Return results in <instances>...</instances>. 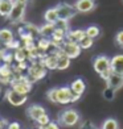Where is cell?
<instances>
[{"instance_id": "32", "label": "cell", "mask_w": 123, "mask_h": 129, "mask_svg": "<svg viewBox=\"0 0 123 129\" xmlns=\"http://www.w3.org/2000/svg\"><path fill=\"white\" fill-rule=\"evenodd\" d=\"M38 129H60V125L54 121H50L49 124L43 125V126H38Z\"/></svg>"}, {"instance_id": "37", "label": "cell", "mask_w": 123, "mask_h": 129, "mask_svg": "<svg viewBox=\"0 0 123 129\" xmlns=\"http://www.w3.org/2000/svg\"><path fill=\"white\" fill-rule=\"evenodd\" d=\"M3 86H4V84H3V82L0 80V98H2V91H3Z\"/></svg>"}, {"instance_id": "19", "label": "cell", "mask_w": 123, "mask_h": 129, "mask_svg": "<svg viewBox=\"0 0 123 129\" xmlns=\"http://www.w3.org/2000/svg\"><path fill=\"white\" fill-rule=\"evenodd\" d=\"M15 61L16 62H27L29 59V50L24 46H20L19 49H16L13 53Z\"/></svg>"}, {"instance_id": "5", "label": "cell", "mask_w": 123, "mask_h": 129, "mask_svg": "<svg viewBox=\"0 0 123 129\" xmlns=\"http://www.w3.org/2000/svg\"><path fill=\"white\" fill-rule=\"evenodd\" d=\"M11 88L23 93V95H28L32 90V82L27 75H21V77L12 79L11 82Z\"/></svg>"}, {"instance_id": "31", "label": "cell", "mask_w": 123, "mask_h": 129, "mask_svg": "<svg viewBox=\"0 0 123 129\" xmlns=\"http://www.w3.org/2000/svg\"><path fill=\"white\" fill-rule=\"evenodd\" d=\"M115 42L119 48H123V30H119L115 36Z\"/></svg>"}, {"instance_id": "4", "label": "cell", "mask_w": 123, "mask_h": 129, "mask_svg": "<svg viewBox=\"0 0 123 129\" xmlns=\"http://www.w3.org/2000/svg\"><path fill=\"white\" fill-rule=\"evenodd\" d=\"M58 122L62 126H74L79 122V113L73 108L65 109L58 116Z\"/></svg>"}, {"instance_id": "18", "label": "cell", "mask_w": 123, "mask_h": 129, "mask_svg": "<svg viewBox=\"0 0 123 129\" xmlns=\"http://www.w3.org/2000/svg\"><path fill=\"white\" fill-rule=\"evenodd\" d=\"M15 40V36H13V32L8 28H4V29H0V42H2L5 48L12 42Z\"/></svg>"}, {"instance_id": "29", "label": "cell", "mask_w": 123, "mask_h": 129, "mask_svg": "<svg viewBox=\"0 0 123 129\" xmlns=\"http://www.w3.org/2000/svg\"><path fill=\"white\" fill-rule=\"evenodd\" d=\"M54 25H56V28H58V29H62V30H65V32H69V25H68V21L58 20Z\"/></svg>"}, {"instance_id": "34", "label": "cell", "mask_w": 123, "mask_h": 129, "mask_svg": "<svg viewBox=\"0 0 123 129\" xmlns=\"http://www.w3.org/2000/svg\"><path fill=\"white\" fill-rule=\"evenodd\" d=\"M7 129H21V125L19 124V122H8V125H7Z\"/></svg>"}, {"instance_id": "30", "label": "cell", "mask_w": 123, "mask_h": 129, "mask_svg": "<svg viewBox=\"0 0 123 129\" xmlns=\"http://www.w3.org/2000/svg\"><path fill=\"white\" fill-rule=\"evenodd\" d=\"M114 95H115V91L111 90V88H109V87H106V90H105V92H103V96L106 98L107 100H113Z\"/></svg>"}, {"instance_id": "7", "label": "cell", "mask_w": 123, "mask_h": 129, "mask_svg": "<svg viewBox=\"0 0 123 129\" xmlns=\"http://www.w3.org/2000/svg\"><path fill=\"white\" fill-rule=\"evenodd\" d=\"M5 99L11 105H15V107H20L24 103H27L28 100V95H23V93L17 92L12 88H9L7 92H5Z\"/></svg>"}, {"instance_id": "11", "label": "cell", "mask_w": 123, "mask_h": 129, "mask_svg": "<svg viewBox=\"0 0 123 129\" xmlns=\"http://www.w3.org/2000/svg\"><path fill=\"white\" fill-rule=\"evenodd\" d=\"M106 86L109 87V88L114 90V91L120 90L122 87H123V75L111 73V75L109 77V79L106 80Z\"/></svg>"}, {"instance_id": "21", "label": "cell", "mask_w": 123, "mask_h": 129, "mask_svg": "<svg viewBox=\"0 0 123 129\" xmlns=\"http://www.w3.org/2000/svg\"><path fill=\"white\" fill-rule=\"evenodd\" d=\"M56 30V25L54 24H49V22H45L43 26H40V36L45 37V38H50L53 36V33Z\"/></svg>"}, {"instance_id": "17", "label": "cell", "mask_w": 123, "mask_h": 129, "mask_svg": "<svg viewBox=\"0 0 123 129\" xmlns=\"http://www.w3.org/2000/svg\"><path fill=\"white\" fill-rule=\"evenodd\" d=\"M86 36L85 29H73L66 33V41H72V42L79 44V41Z\"/></svg>"}, {"instance_id": "23", "label": "cell", "mask_w": 123, "mask_h": 129, "mask_svg": "<svg viewBox=\"0 0 123 129\" xmlns=\"http://www.w3.org/2000/svg\"><path fill=\"white\" fill-rule=\"evenodd\" d=\"M85 33H86V36L87 37H90V38H97L99 34H101V29H99L97 25H90V26H87L85 29Z\"/></svg>"}, {"instance_id": "12", "label": "cell", "mask_w": 123, "mask_h": 129, "mask_svg": "<svg viewBox=\"0 0 123 129\" xmlns=\"http://www.w3.org/2000/svg\"><path fill=\"white\" fill-rule=\"evenodd\" d=\"M46 113V111L45 108L43 107V105H40V104H32L31 107H28L27 109V115L29 119H32L33 121H37V119H40L43 115Z\"/></svg>"}, {"instance_id": "16", "label": "cell", "mask_w": 123, "mask_h": 129, "mask_svg": "<svg viewBox=\"0 0 123 129\" xmlns=\"http://www.w3.org/2000/svg\"><path fill=\"white\" fill-rule=\"evenodd\" d=\"M111 71L123 75V54H116L111 58Z\"/></svg>"}, {"instance_id": "27", "label": "cell", "mask_w": 123, "mask_h": 129, "mask_svg": "<svg viewBox=\"0 0 123 129\" xmlns=\"http://www.w3.org/2000/svg\"><path fill=\"white\" fill-rule=\"evenodd\" d=\"M93 44H94V40L90 38V37H87V36H85L84 38L79 41V46H81V49H82V50L90 49L91 46H93Z\"/></svg>"}, {"instance_id": "38", "label": "cell", "mask_w": 123, "mask_h": 129, "mask_svg": "<svg viewBox=\"0 0 123 129\" xmlns=\"http://www.w3.org/2000/svg\"><path fill=\"white\" fill-rule=\"evenodd\" d=\"M4 49H5V46H4V45H3L2 42H0V53H2V51H3Z\"/></svg>"}, {"instance_id": "14", "label": "cell", "mask_w": 123, "mask_h": 129, "mask_svg": "<svg viewBox=\"0 0 123 129\" xmlns=\"http://www.w3.org/2000/svg\"><path fill=\"white\" fill-rule=\"evenodd\" d=\"M70 90H72V92L74 93V95H77V96H82V93L85 92L86 90V83H85V80L84 79H81V78H77V79H74L72 83H70Z\"/></svg>"}, {"instance_id": "20", "label": "cell", "mask_w": 123, "mask_h": 129, "mask_svg": "<svg viewBox=\"0 0 123 129\" xmlns=\"http://www.w3.org/2000/svg\"><path fill=\"white\" fill-rule=\"evenodd\" d=\"M13 7V0H0V16L8 17Z\"/></svg>"}, {"instance_id": "2", "label": "cell", "mask_w": 123, "mask_h": 129, "mask_svg": "<svg viewBox=\"0 0 123 129\" xmlns=\"http://www.w3.org/2000/svg\"><path fill=\"white\" fill-rule=\"evenodd\" d=\"M93 67H94L95 73L101 75V78L106 82L109 77L111 75V59L106 55H98L93 61Z\"/></svg>"}, {"instance_id": "10", "label": "cell", "mask_w": 123, "mask_h": 129, "mask_svg": "<svg viewBox=\"0 0 123 129\" xmlns=\"http://www.w3.org/2000/svg\"><path fill=\"white\" fill-rule=\"evenodd\" d=\"M95 0H77L74 3V8L79 13H87L95 8Z\"/></svg>"}, {"instance_id": "25", "label": "cell", "mask_w": 123, "mask_h": 129, "mask_svg": "<svg viewBox=\"0 0 123 129\" xmlns=\"http://www.w3.org/2000/svg\"><path fill=\"white\" fill-rule=\"evenodd\" d=\"M0 57H2V59H3L4 63H8V64H11V63H12V61L15 59L13 53H11V50L7 49V48H5L2 53H0Z\"/></svg>"}, {"instance_id": "24", "label": "cell", "mask_w": 123, "mask_h": 129, "mask_svg": "<svg viewBox=\"0 0 123 129\" xmlns=\"http://www.w3.org/2000/svg\"><path fill=\"white\" fill-rule=\"evenodd\" d=\"M52 46V42H50V38H45V37H41L38 41H37V48L41 49L44 53H46L49 50V48Z\"/></svg>"}, {"instance_id": "28", "label": "cell", "mask_w": 123, "mask_h": 129, "mask_svg": "<svg viewBox=\"0 0 123 129\" xmlns=\"http://www.w3.org/2000/svg\"><path fill=\"white\" fill-rule=\"evenodd\" d=\"M37 125L38 126H43V125H46V124H49L50 122V117H49V115L48 113H45V115H43L40 117V119H37Z\"/></svg>"}, {"instance_id": "33", "label": "cell", "mask_w": 123, "mask_h": 129, "mask_svg": "<svg viewBox=\"0 0 123 129\" xmlns=\"http://www.w3.org/2000/svg\"><path fill=\"white\" fill-rule=\"evenodd\" d=\"M28 66H29V64L27 63V62H17V64H16V67L15 69H17V70H19V71H24V70H27L28 69Z\"/></svg>"}, {"instance_id": "36", "label": "cell", "mask_w": 123, "mask_h": 129, "mask_svg": "<svg viewBox=\"0 0 123 129\" xmlns=\"http://www.w3.org/2000/svg\"><path fill=\"white\" fill-rule=\"evenodd\" d=\"M13 2L15 3H20V4H28V2H29V0H13Z\"/></svg>"}, {"instance_id": "8", "label": "cell", "mask_w": 123, "mask_h": 129, "mask_svg": "<svg viewBox=\"0 0 123 129\" xmlns=\"http://www.w3.org/2000/svg\"><path fill=\"white\" fill-rule=\"evenodd\" d=\"M60 49L64 51V54H65L66 57L70 58V59L79 57L81 51H82L79 44H77V42H72V41H65V42L62 44V46H61Z\"/></svg>"}, {"instance_id": "13", "label": "cell", "mask_w": 123, "mask_h": 129, "mask_svg": "<svg viewBox=\"0 0 123 129\" xmlns=\"http://www.w3.org/2000/svg\"><path fill=\"white\" fill-rule=\"evenodd\" d=\"M57 61H58V57L56 54V51L46 53V54L44 55V58L41 59V62L44 63L46 70H57Z\"/></svg>"}, {"instance_id": "22", "label": "cell", "mask_w": 123, "mask_h": 129, "mask_svg": "<svg viewBox=\"0 0 123 129\" xmlns=\"http://www.w3.org/2000/svg\"><path fill=\"white\" fill-rule=\"evenodd\" d=\"M44 19L46 22H49V24H56L58 21V13H57V9L56 7L54 8H49L46 12L44 13Z\"/></svg>"}, {"instance_id": "1", "label": "cell", "mask_w": 123, "mask_h": 129, "mask_svg": "<svg viewBox=\"0 0 123 129\" xmlns=\"http://www.w3.org/2000/svg\"><path fill=\"white\" fill-rule=\"evenodd\" d=\"M46 98L49 99L52 103H57V104H69V103H74V95L70 87H56V88H50L46 92Z\"/></svg>"}, {"instance_id": "35", "label": "cell", "mask_w": 123, "mask_h": 129, "mask_svg": "<svg viewBox=\"0 0 123 129\" xmlns=\"http://www.w3.org/2000/svg\"><path fill=\"white\" fill-rule=\"evenodd\" d=\"M5 125H8V122L5 121L4 119H0V129H4Z\"/></svg>"}, {"instance_id": "9", "label": "cell", "mask_w": 123, "mask_h": 129, "mask_svg": "<svg viewBox=\"0 0 123 129\" xmlns=\"http://www.w3.org/2000/svg\"><path fill=\"white\" fill-rule=\"evenodd\" d=\"M25 9H27V5L25 4H20V3H15L13 2V7H12V11L8 16V19L11 22H20L24 19V15H25Z\"/></svg>"}, {"instance_id": "15", "label": "cell", "mask_w": 123, "mask_h": 129, "mask_svg": "<svg viewBox=\"0 0 123 129\" xmlns=\"http://www.w3.org/2000/svg\"><path fill=\"white\" fill-rule=\"evenodd\" d=\"M56 54L58 57V61H57V70H66L70 66V58L66 57L64 54V51L61 49H54Z\"/></svg>"}, {"instance_id": "6", "label": "cell", "mask_w": 123, "mask_h": 129, "mask_svg": "<svg viewBox=\"0 0 123 129\" xmlns=\"http://www.w3.org/2000/svg\"><path fill=\"white\" fill-rule=\"evenodd\" d=\"M57 13H58V20H64V21H69L70 19H73L77 13L74 5H70L68 3H61L58 4L57 7Z\"/></svg>"}, {"instance_id": "26", "label": "cell", "mask_w": 123, "mask_h": 129, "mask_svg": "<svg viewBox=\"0 0 123 129\" xmlns=\"http://www.w3.org/2000/svg\"><path fill=\"white\" fill-rule=\"evenodd\" d=\"M101 129H119V124L115 119H106L103 121V124L101 126Z\"/></svg>"}, {"instance_id": "3", "label": "cell", "mask_w": 123, "mask_h": 129, "mask_svg": "<svg viewBox=\"0 0 123 129\" xmlns=\"http://www.w3.org/2000/svg\"><path fill=\"white\" fill-rule=\"evenodd\" d=\"M46 67L44 66V63L41 62V59L38 61H32V63L28 66L27 69V77L31 79V82H37L41 80L43 78H45L46 75Z\"/></svg>"}]
</instances>
